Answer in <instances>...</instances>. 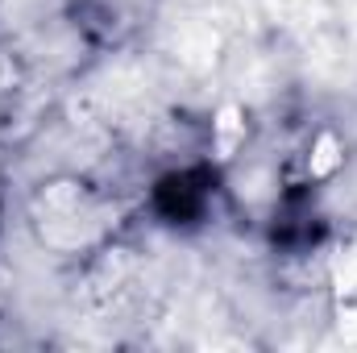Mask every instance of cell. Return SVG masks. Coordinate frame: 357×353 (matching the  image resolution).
<instances>
[{"mask_svg":"<svg viewBox=\"0 0 357 353\" xmlns=\"http://www.w3.org/2000/svg\"><path fill=\"white\" fill-rule=\"evenodd\" d=\"M204 183H208L204 175H171L162 187H158V208H162L171 220L195 216V212L204 208V195H208Z\"/></svg>","mask_w":357,"mask_h":353,"instance_id":"obj_1","label":"cell"}]
</instances>
